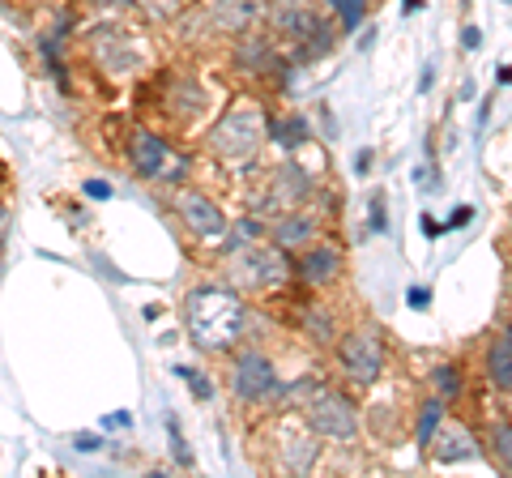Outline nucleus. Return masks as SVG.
<instances>
[{
    "mask_svg": "<svg viewBox=\"0 0 512 478\" xmlns=\"http://www.w3.org/2000/svg\"><path fill=\"white\" fill-rule=\"evenodd\" d=\"M184 321H188V338L201 350H231L244 333V299L222 286H197L184 304Z\"/></svg>",
    "mask_w": 512,
    "mask_h": 478,
    "instance_id": "f257e3e1",
    "label": "nucleus"
},
{
    "mask_svg": "<svg viewBox=\"0 0 512 478\" xmlns=\"http://www.w3.org/2000/svg\"><path fill=\"white\" fill-rule=\"evenodd\" d=\"M269 26H274V35L291 47V60H316L333 47L329 22L320 18L312 5H303V0H278V5L269 9Z\"/></svg>",
    "mask_w": 512,
    "mask_h": 478,
    "instance_id": "f03ea898",
    "label": "nucleus"
},
{
    "mask_svg": "<svg viewBox=\"0 0 512 478\" xmlns=\"http://www.w3.org/2000/svg\"><path fill=\"white\" fill-rule=\"evenodd\" d=\"M265 141V116L261 107H235L218 120V129L210 133V150L227 163H248V158L261 154Z\"/></svg>",
    "mask_w": 512,
    "mask_h": 478,
    "instance_id": "7ed1b4c3",
    "label": "nucleus"
},
{
    "mask_svg": "<svg viewBox=\"0 0 512 478\" xmlns=\"http://www.w3.org/2000/svg\"><path fill=\"white\" fill-rule=\"evenodd\" d=\"M231 282L235 286H244V291H269V286H278L286 282V274H291V265H286V252L274 244H244V248H235L231 252Z\"/></svg>",
    "mask_w": 512,
    "mask_h": 478,
    "instance_id": "20e7f679",
    "label": "nucleus"
},
{
    "mask_svg": "<svg viewBox=\"0 0 512 478\" xmlns=\"http://www.w3.org/2000/svg\"><path fill=\"white\" fill-rule=\"evenodd\" d=\"M303 419L325 440H355V432H359L355 406H350L342 393H329V389H316L308 402H303Z\"/></svg>",
    "mask_w": 512,
    "mask_h": 478,
    "instance_id": "39448f33",
    "label": "nucleus"
},
{
    "mask_svg": "<svg viewBox=\"0 0 512 478\" xmlns=\"http://www.w3.org/2000/svg\"><path fill=\"white\" fill-rule=\"evenodd\" d=\"M338 359H342V372L350 385H376L380 372H384V346H380V333L376 329H350L342 346H338Z\"/></svg>",
    "mask_w": 512,
    "mask_h": 478,
    "instance_id": "423d86ee",
    "label": "nucleus"
},
{
    "mask_svg": "<svg viewBox=\"0 0 512 478\" xmlns=\"http://www.w3.org/2000/svg\"><path fill=\"white\" fill-rule=\"evenodd\" d=\"M128 158H133L141 180H180L184 175V158L171 154L167 141L146 133V129H137L133 137H128Z\"/></svg>",
    "mask_w": 512,
    "mask_h": 478,
    "instance_id": "0eeeda50",
    "label": "nucleus"
},
{
    "mask_svg": "<svg viewBox=\"0 0 512 478\" xmlns=\"http://www.w3.org/2000/svg\"><path fill=\"white\" fill-rule=\"evenodd\" d=\"M231 389L239 402H269V397H278L282 385H278V372L274 363H269L265 355H256V350H248V355H239L235 372H231Z\"/></svg>",
    "mask_w": 512,
    "mask_h": 478,
    "instance_id": "6e6552de",
    "label": "nucleus"
},
{
    "mask_svg": "<svg viewBox=\"0 0 512 478\" xmlns=\"http://www.w3.org/2000/svg\"><path fill=\"white\" fill-rule=\"evenodd\" d=\"M90 52H94V60H99L111 77H128L141 65L137 47L128 43V35H120L116 26H99V30H94V35H90Z\"/></svg>",
    "mask_w": 512,
    "mask_h": 478,
    "instance_id": "1a4fd4ad",
    "label": "nucleus"
},
{
    "mask_svg": "<svg viewBox=\"0 0 512 478\" xmlns=\"http://www.w3.org/2000/svg\"><path fill=\"white\" fill-rule=\"evenodd\" d=\"M308 193H312V180H308V171H303L299 163H282L278 171H274V180H269V205L274 210H299L303 201H308Z\"/></svg>",
    "mask_w": 512,
    "mask_h": 478,
    "instance_id": "9d476101",
    "label": "nucleus"
},
{
    "mask_svg": "<svg viewBox=\"0 0 512 478\" xmlns=\"http://www.w3.org/2000/svg\"><path fill=\"white\" fill-rule=\"evenodd\" d=\"M180 218L188 222V231L201 235V239H222L227 235V218H222L218 205L210 197H201V193H184L180 197Z\"/></svg>",
    "mask_w": 512,
    "mask_h": 478,
    "instance_id": "9b49d317",
    "label": "nucleus"
},
{
    "mask_svg": "<svg viewBox=\"0 0 512 478\" xmlns=\"http://www.w3.org/2000/svg\"><path fill=\"white\" fill-rule=\"evenodd\" d=\"M210 18L227 35H248L265 18V0H210Z\"/></svg>",
    "mask_w": 512,
    "mask_h": 478,
    "instance_id": "f8f14e48",
    "label": "nucleus"
},
{
    "mask_svg": "<svg viewBox=\"0 0 512 478\" xmlns=\"http://www.w3.org/2000/svg\"><path fill=\"white\" fill-rule=\"evenodd\" d=\"M342 274V252L338 244H308L299 257V278L308 286H329Z\"/></svg>",
    "mask_w": 512,
    "mask_h": 478,
    "instance_id": "ddd939ff",
    "label": "nucleus"
},
{
    "mask_svg": "<svg viewBox=\"0 0 512 478\" xmlns=\"http://www.w3.org/2000/svg\"><path fill=\"white\" fill-rule=\"evenodd\" d=\"M316 432L308 427H286L282 432V457H286V466H291L295 474H303V470H312V461H316V449H320V440H312Z\"/></svg>",
    "mask_w": 512,
    "mask_h": 478,
    "instance_id": "4468645a",
    "label": "nucleus"
},
{
    "mask_svg": "<svg viewBox=\"0 0 512 478\" xmlns=\"http://www.w3.org/2000/svg\"><path fill=\"white\" fill-rule=\"evenodd\" d=\"M487 380L500 393H512V325L487 350Z\"/></svg>",
    "mask_w": 512,
    "mask_h": 478,
    "instance_id": "2eb2a0df",
    "label": "nucleus"
},
{
    "mask_svg": "<svg viewBox=\"0 0 512 478\" xmlns=\"http://www.w3.org/2000/svg\"><path fill=\"white\" fill-rule=\"evenodd\" d=\"M312 235H316V222L312 218H303V214H286L278 227H274V239H278V248H308L312 244Z\"/></svg>",
    "mask_w": 512,
    "mask_h": 478,
    "instance_id": "dca6fc26",
    "label": "nucleus"
},
{
    "mask_svg": "<svg viewBox=\"0 0 512 478\" xmlns=\"http://www.w3.org/2000/svg\"><path fill=\"white\" fill-rule=\"evenodd\" d=\"M440 440H444V444H436V461H444V466H453V461H474V457H478V444L470 440V432H461V427H448Z\"/></svg>",
    "mask_w": 512,
    "mask_h": 478,
    "instance_id": "f3484780",
    "label": "nucleus"
},
{
    "mask_svg": "<svg viewBox=\"0 0 512 478\" xmlns=\"http://www.w3.org/2000/svg\"><path fill=\"white\" fill-rule=\"evenodd\" d=\"M265 235V222L261 218H239L235 227H227V252H235V248H244V244H256V239Z\"/></svg>",
    "mask_w": 512,
    "mask_h": 478,
    "instance_id": "a211bd4d",
    "label": "nucleus"
},
{
    "mask_svg": "<svg viewBox=\"0 0 512 478\" xmlns=\"http://www.w3.org/2000/svg\"><path fill=\"white\" fill-rule=\"evenodd\" d=\"M487 440H491V457L512 474V423H491Z\"/></svg>",
    "mask_w": 512,
    "mask_h": 478,
    "instance_id": "6ab92c4d",
    "label": "nucleus"
},
{
    "mask_svg": "<svg viewBox=\"0 0 512 478\" xmlns=\"http://www.w3.org/2000/svg\"><path fill=\"white\" fill-rule=\"evenodd\" d=\"M440 419H444V402H440V397H431V402H423V414H419V444H423V449H427L431 440H436Z\"/></svg>",
    "mask_w": 512,
    "mask_h": 478,
    "instance_id": "aec40b11",
    "label": "nucleus"
},
{
    "mask_svg": "<svg viewBox=\"0 0 512 478\" xmlns=\"http://www.w3.org/2000/svg\"><path fill=\"white\" fill-rule=\"evenodd\" d=\"M329 5L338 9V18H342V26H346V30H359L363 13H367V5H363V0H329Z\"/></svg>",
    "mask_w": 512,
    "mask_h": 478,
    "instance_id": "412c9836",
    "label": "nucleus"
},
{
    "mask_svg": "<svg viewBox=\"0 0 512 478\" xmlns=\"http://www.w3.org/2000/svg\"><path fill=\"white\" fill-rule=\"evenodd\" d=\"M436 385H440L444 397H457V393H461V376H457V368H436Z\"/></svg>",
    "mask_w": 512,
    "mask_h": 478,
    "instance_id": "4be33fe9",
    "label": "nucleus"
},
{
    "mask_svg": "<svg viewBox=\"0 0 512 478\" xmlns=\"http://www.w3.org/2000/svg\"><path fill=\"white\" fill-rule=\"evenodd\" d=\"M133 5H141L150 18H171V13L180 9V0H133Z\"/></svg>",
    "mask_w": 512,
    "mask_h": 478,
    "instance_id": "5701e85b",
    "label": "nucleus"
},
{
    "mask_svg": "<svg viewBox=\"0 0 512 478\" xmlns=\"http://www.w3.org/2000/svg\"><path fill=\"white\" fill-rule=\"evenodd\" d=\"M308 325H312V338H316V342H333V321H329V316L312 312V316H308Z\"/></svg>",
    "mask_w": 512,
    "mask_h": 478,
    "instance_id": "b1692460",
    "label": "nucleus"
},
{
    "mask_svg": "<svg viewBox=\"0 0 512 478\" xmlns=\"http://www.w3.org/2000/svg\"><path fill=\"white\" fill-rule=\"evenodd\" d=\"M180 376L188 380V385H192V389H197V397H210V385H205V380H201L197 372H192V368H180Z\"/></svg>",
    "mask_w": 512,
    "mask_h": 478,
    "instance_id": "393cba45",
    "label": "nucleus"
},
{
    "mask_svg": "<svg viewBox=\"0 0 512 478\" xmlns=\"http://www.w3.org/2000/svg\"><path fill=\"white\" fill-rule=\"evenodd\" d=\"M410 304H414V308H427V304H431V291H423V286H414V291H410Z\"/></svg>",
    "mask_w": 512,
    "mask_h": 478,
    "instance_id": "a878e982",
    "label": "nucleus"
},
{
    "mask_svg": "<svg viewBox=\"0 0 512 478\" xmlns=\"http://www.w3.org/2000/svg\"><path fill=\"white\" fill-rule=\"evenodd\" d=\"M474 218V210L470 205H461V210H453V218H448V227H461V222H470Z\"/></svg>",
    "mask_w": 512,
    "mask_h": 478,
    "instance_id": "bb28decb",
    "label": "nucleus"
},
{
    "mask_svg": "<svg viewBox=\"0 0 512 478\" xmlns=\"http://www.w3.org/2000/svg\"><path fill=\"white\" fill-rule=\"evenodd\" d=\"M372 222L384 227V197H372Z\"/></svg>",
    "mask_w": 512,
    "mask_h": 478,
    "instance_id": "cd10ccee",
    "label": "nucleus"
},
{
    "mask_svg": "<svg viewBox=\"0 0 512 478\" xmlns=\"http://www.w3.org/2000/svg\"><path fill=\"white\" fill-rule=\"evenodd\" d=\"M440 231H444V227H440V222H436V218H423V235H427V239H436Z\"/></svg>",
    "mask_w": 512,
    "mask_h": 478,
    "instance_id": "c85d7f7f",
    "label": "nucleus"
},
{
    "mask_svg": "<svg viewBox=\"0 0 512 478\" xmlns=\"http://www.w3.org/2000/svg\"><path fill=\"white\" fill-rule=\"evenodd\" d=\"M86 193H90V197H107V184H103V180H90Z\"/></svg>",
    "mask_w": 512,
    "mask_h": 478,
    "instance_id": "c756f323",
    "label": "nucleus"
},
{
    "mask_svg": "<svg viewBox=\"0 0 512 478\" xmlns=\"http://www.w3.org/2000/svg\"><path fill=\"white\" fill-rule=\"evenodd\" d=\"M367 163H372V150H359V154H355V167L367 171Z\"/></svg>",
    "mask_w": 512,
    "mask_h": 478,
    "instance_id": "7c9ffc66",
    "label": "nucleus"
},
{
    "mask_svg": "<svg viewBox=\"0 0 512 478\" xmlns=\"http://www.w3.org/2000/svg\"><path fill=\"white\" fill-rule=\"evenodd\" d=\"M90 5H103L107 9V5H124V0H90Z\"/></svg>",
    "mask_w": 512,
    "mask_h": 478,
    "instance_id": "2f4dec72",
    "label": "nucleus"
},
{
    "mask_svg": "<svg viewBox=\"0 0 512 478\" xmlns=\"http://www.w3.org/2000/svg\"><path fill=\"white\" fill-rule=\"evenodd\" d=\"M0 231H5V210H0Z\"/></svg>",
    "mask_w": 512,
    "mask_h": 478,
    "instance_id": "473e14b6",
    "label": "nucleus"
}]
</instances>
